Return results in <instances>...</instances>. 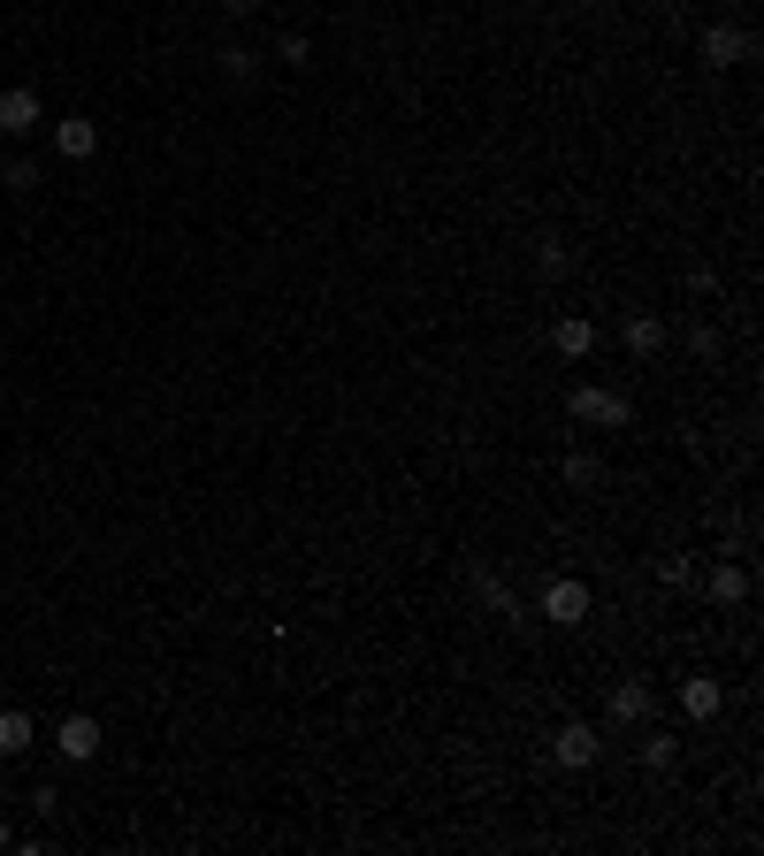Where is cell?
Wrapping results in <instances>:
<instances>
[{"instance_id": "277c9868", "label": "cell", "mask_w": 764, "mask_h": 856, "mask_svg": "<svg viewBox=\"0 0 764 856\" xmlns=\"http://www.w3.org/2000/svg\"><path fill=\"white\" fill-rule=\"evenodd\" d=\"M38 115H46V108H38V92H31V85H8V92H0V131H8V138L38 131Z\"/></svg>"}, {"instance_id": "6da1fadb", "label": "cell", "mask_w": 764, "mask_h": 856, "mask_svg": "<svg viewBox=\"0 0 764 856\" xmlns=\"http://www.w3.org/2000/svg\"><path fill=\"white\" fill-rule=\"evenodd\" d=\"M597 612V597H589V581H574V574H558L551 589H543V620H558V627H582Z\"/></svg>"}, {"instance_id": "9c48e42d", "label": "cell", "mask_w": 764, "mask_h": 856, "mask_svg": "<svg viewBox=\"0 0 764 856\" xmlns=\"http://www.w3.org/2000/svg\"><path fill=\"white\" fill-rule=\"evenodd\" d=\"M551 344H558L566 359H589V352H597V322H582V314H566V322L551 330Z\"/></svg>"}, {"instance_id": "ba28073f", "label": "cell", "mask_w": 764, "mask_h": 856, "mask_svg": "<svg viewBox=\"0 0 764 856\" xmlns=\"http://www.w3.org/2000/svg\"><path fill=\"white\" fill-rule=\"evenodd\" d=\"M719 703H727V688L711 681V674H696V681L680 688V711H688V719H719Z\"/></svg>"}, {"instance_id": "5bb4252c", "label": "cell", "mask_w": 764, "mask_h": 856, "mask_svg": "<svg viewBox=\"0 0 764 856\" xmlns=\"http://www.w3.org/2000/svg\"><path fill=\"white\" fill-rule=\"evenodd\" d=\"M535 268H543V276H566V245L543 237V245H535Z\"/></svg>"}, {"instance_id": "e0dca14e", "label": "cell", "mask_w": 764, "mask_h": 856, "mask_svg": "<svg viewBox=\"0 0 764 856\" xmlns=\"http://www.w3.org/2000/svg\"><path fill=\"white\" fill-rule=\"evenodd\" d=\"M222 77H237V85H245V77H253V54H245V46H230V54H222Z\"/></svg>"}, {"instance_id": "52a82bcc", "label": "cell", "mask_w": 764, "mask_h": 856, "mask_svg": "<svg viewBox=\"0 0 764 856\" xmlns=\"http://www.w3.org/2000/svg\"><path fill=\"white\" fill-rule=\"evenodd\" d=\"M742 54H750V38H742V31H727V23H711V31H704V62H711V69H734Z\"/></svg>"}, {"instance_id": "5b68a950", "label": "cell", "mask_w": 764, "mask_h": 856, "mask_svg": "<svg viewBox=\"0 0 764 856\" xmlns=\"http://www.w3.org/2000/svg\"><path fill=\"white\" fill-rule=\"evenodd\" d=\"M54 742H62V757H77V765H85V757H100V719H85V711H77V719H62V726H54Z\"/></svg>"}, {"instance_id": "9a60e30c", "label": "cell", "mask_w": 764, "mask_h": 856, "mask_svg": "<svg viewBox=\"0 0 764 856\" xmlns=\"http://www.w3.org/2000/svg\"><path fill=\"white\" fill-rule=\"evenodd\" d=\"M642 765H650V772L673 765V734H650V742H642Z\"/></svg>"}, {"instance_id": "8fae6325", "label": "cell", "mask_w": 764, "mask_h": 856, "mask_svg": "<svg viewBox=\"0 0 764 856\" xmlns=\"http://www.w3.org/2000/svg\"><path fill=\"white\" fill-rule=\"evenodd\" d=\"M38 742V726H31V711H0V757H23Z\"/></svg>"}, {"instance_id": "ac0fdd59", "label": "cell", "mask_w": 764, "mask_h": 856, "mask_svg": "<svg viewBox=\"0 0 764 856\" xmlns=\"http://www.w3.org/2000/svg\"><path fill=\"white\" fill-rule=\"evenodd\" d=\"M222 8H230V15H253V8H261V0H222Z\"/></svg>"}, {"instance_id": "4fadbf2b", "label": "cell", "mask_w": 764, "mask_h": 856, "mask_svg": "<svg viewBox=\"0 0 764 856\" xmlns=\"http://www.w3.org/2000/svg\"><path fill=\"white\" fill-rule=\"evenodd\" d=\"M704 589H711V604H742V597H750V574H742V566H711Z\"/></svg>"}, {"instance_id": "2e32d148", "label": "cell", "mask_w": 764, "mask_h": 856, "mask_svg": "<svg viewBox=\"0 0 764 856\" xmlns=\"http://www.w3.org/2000/svg\"><path fill=\"white\" fill-rule=\"evenodd\" d=\"M0 176H8L15 191H31V184H38V162H23V154H15V162H8V169H0Z\"/></svg>"}, {"instance_id": "7a4b0ae2", "label": "cell", "mask_w": 764, "mask_h": 856, "mask_svg": "<svg viewBox=\"0 0 764 856\" xmlns=\"http://www.w3.org/2000/svg\"><path fill=\"white\" fill-rule=\"evenodd\" d=\"M566 405H574V421H589V429H627V398H619V390H597V382H582Z\"/></svg>"}, {"instance_id": "8992f818", "label": "cell", "mask_w": 764, "mask_h": 856, "mask_svg": "<svg viewBox=\"0 0 764 856\" xmlns=\"http://www.w3.org/2000/svg\"><path fill=\"white\" fill-rule=\"evenodd\" d=\"M54 146H62L69 162H85V154L100 146V123H92V115H62V123H54Z\"/></svg>"}, {"instance_id": "3957f363", "label": "cell", "mask_w": 764, "mask_h": 856, "mask_svg": "<svg viewBox=\"0 0 764 856\" xmlns=\"http://www.w3.org/2000/svg\"><path fill=\"white\" fill-rule=\"evenodd\" d=\"M597 749H605V734H597V726H582V719H574V726H558V742H551V757H558L566 772H589V765H597Z\"/></svg>"}, {"instance_id": "30bf717a", "label": "cell", "mask_w": 764, "mask_h": 856, "mask_svg": "<svg viewBox=\"0 0 764 856\" xmlns=\"http://www.w3.org/2000/svg\"><path fill=\"white\" fill-rule=\"evenodd\" d=\"M611 719H619V726L650 719V681H619V688H611Z\"/></svg>"}, {"instance_id": "d6986e66", "label": "cell", "mask_w": 764, "mask_h": 856, "mask_svg": "<svg viewBox=\"0 0 764 856\" xmlns=\"http://www.w3.org/2000/svg\"><path fill=\"white\" fill-rule=\"evenodd\" d=\"M0 849H8V826H0Z\"/></svg>"}, {"instance_id": "7c38bea8", "label": "cell", "mask_w": 764, "mask_h": 856, "mask_svg": "<svg viewBox=\"0 0 764 856\" xmlns=\"http://www.w3.org/2000/svg\"><path fill=\"white\" fill-rule=\"evenodd\" d=\"M627 352H634V359L665 352V322H657V314H634V322H627Z\"/></svg>"}]
</instances>
